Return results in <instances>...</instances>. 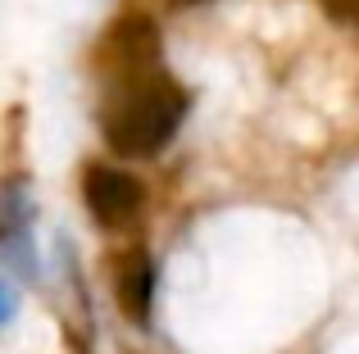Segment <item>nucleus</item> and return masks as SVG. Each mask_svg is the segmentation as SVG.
Here are the masks:
<instances>
[{
	"label": "nucleus",
	"mask_w": 359,
	"mask_h": 354,
	"mask_svg": "<svg viewBox=\"0 0 359 354\" xmlns=\"http://www.w3.org/2000/svg\"><path fill=\"white\" fill-rule=\"evenodd\" d=\"M118 309L128 313L132 323L150 318V295H155V268H150L146 250H128L118 255Z\"/></svg>",
	"instance_id": "obj_4"
},
{
	"label": "nucleus",
	"mask_w": 359,
	"mask_h": 354,
	"mask_svg": "<svg viewBox=\"0 0 359 354\" xmlns=\"http://www.w3.org/2000/svg\"><path fill=\"white\" fill-rule=\"evenodd\" d=\"M23 241H27V209H23V195L9 186V191L0 195V246H5V255L27 273L32 264H27V255H23Z\"/></svg>",
	"instance_id": "obj_5"
},
{
	"label": "nucleus",
	"mask_w": 359,
	"mask_h": 354,
	"mask_svg": "<svg viewBox=\"0 0 359 354\" xmlns=\"http://www.w3.org/2000/svg\"><path fill=\"white\" fill-rule=\"evenodd\" d=\"M182 114H187V91L164 69H150L137 78L105 82L100 132H105L114 155L146 160L173 141V132L182 127Z\"/></svg>",
	"instance_id": "obj_1"
},
{
	"label": "nucleus",
	"mask_w": 359,
	"mask_h": 354,
	"mask_svg": "<svg viewBox=\"0 0 359 354\" xmlns=\"http://www.w3.org/2000/svg\"><path fill=\"white\" fill-rule=\"evenodd\" d=\"M96 64H100V73H105V82L137 78V73H150V69H164V64H159V27L150 23L146 14L118 18V23L100 36Z\"/></svg>",
	"instance_id": "obj_2"
},
{
	"label": "nucleus",
	"mask_w": 359,
	"mask_h": 354,
	"mask_svg": "<svg viewBox=\"0 0 359 354\" xmlns=\"http://www.w3.org/2000/svg\"><path fill=\"white\" fill-rule=\"evenodd\" d=\"M82 200L100 227H128L146 204V191L132 173L109 169V164H87L82 169Z\"/></svg>",
	"instance_id": "obj_3"
},
{
	"label": "nucleus",
	"mask_w": 359,
	"mask_h": 354,
	"mask_svg": "<svg viewBox=\"0 0 359 354\" xmlns=\"http://www.w3.org/2000/svg\"><path fill=\"white\" fill-rule=\"evenodd\" d=\"M9 309H14V304H9V295H5V291H0V318H5V313H9Z\"/></svg>",
	"instance_id": "obj_6"
},
{
	"label": "nucleus",
	"mask_w": 359,
	"mask_h": 354,
	"mask_svg": "<svg viewBox=\"0 0 359 354\" xmlns=\"http://www.w3.org/2000/svg\"><path fill=\"white\" fill-rule=\"evenodd\" d=\"M177 5H196V0H177Z\"/></svg>",
	"instance_id": "obj_7"
}]
</instances>
